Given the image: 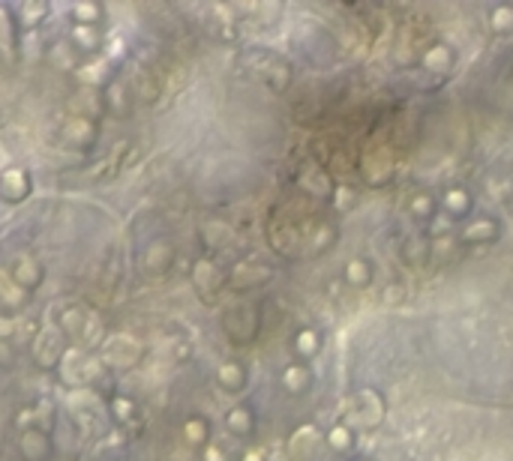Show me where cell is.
Here are the masks:
<instances>
[{
	"label": "cell",
	"mask_w": 513,
	"mask_h": 461,
	"mask_svg": "<svg viewBox=\"0 0 513 461\" xmlns=\"http://www.w3.org/2000/svg\"><path fill=\"white\" fill-rule=\"evenodd\" d=\"M57 330H60L66 339L78 341V348H81V345H93V341L102 339V323H99L90 312L81 309V305H72V309H66V312L60 314Z\"/></svg>",
	"instance_id": "cell-1"
},
{
	"label": "cell",
	"mask_w": 513,
	"mask_h": 461,
	"mask_svg": "<svg viewBox=\"0 0 513 461\" xmlns=\"http://www.w3.org/2000/svg\"><path fill=\"white\" fill-rule=\"evenodd\" d=\"M66 336L60 330H39L33 339V357L39 366H48V368H57L63 354H66Z\"/></svg>",
	"instance_id": "cell-2"
},
{
	"label": "cell",
	"mask_w": 513,
	"mask_h": 461,
	"mask_svg": "<svg viewBox=\"0 0 513 461\" xmlns=\"http://www.w3.org/2000/svg\"><path fill=\"white\" fill-rule=\"evenodd\" d=\"M102 357H105V366H111V368H132L135 363H138V357H141V348H138V341L129 339V336H111L105 341V350H102Z\"/></svg>",
	"instance_id": "cell-3"
},
{
	"label": "cell",
	"mask_w": 513,
	"mask_h": 461,
	"mask_svg": "<svg viewBox=\"0 0 513 461\" xmlns=\"http://www.w3.org/2000/svg\"><path fill=\"white\" fill-rule=\"evenodd\" d=\"M18 449H21L24 461H48V458H51L48 431H42V429H36V426L21 429V438H18Z\"/></svg>",
	"instance_id": "cell-4"
},
{
	"label": "cell",
	"mask_w": 513,
	"mask_h": 461,
	"mask_svg": "<svg viewBox=\"0 0 513 461\" xmlns=\"http://www.w3.org/2000/svg\"><path fill=\"white\" fill-rule=\"evenodd\" d=\"M27 192H30V177L21 168L3 171V177H0V195L6 201H21V198H27Z\"/></svg>",
	"instance_id": "cell-5"
},
{
	"label": "cell",
	"mask_w": 513,
	"mask_h": 461,
	"mask_svg": "<svg viewBox=\"0 0 513 461\" xmlns=\"http://www.w3.org/2000/svg\"><path fill=\"white\" fill-rule=\"evenodd\" d=\"M18 282V288H24V291H33L36 285H39V279H42V267L36 264V261L30 255H21L15 261V270L9 273Z\"/></svg>",
	"instance_id": "cell-6"
},
{
	"label": "cell",
	"mask_w": 513,
	"mask_h": 461,
	"mask_svg": "<svg viewBox=\"0 0 513 461\" xmlns=\"http://www.w3.org/2000/svg\"><path fill=\"white\" fill-rule=\"evenodd\" d=\"M24 300H27V291H24V288H18V282L9 273L0 270V305H3L6 312H18Z\"/></svg>",
	"instance_id": "cell-7"
},
{
	"label": "cell",
	"mask_w": 513,
	"mask_h": 461,
	"mask_svg": "<svg viewBox=\"0 0 513 461\" xmlns=\"http://www.w3.org/2000/svg\"><path fill=\"white\" fill-rule=\"evenodd\" d=\"M63 138H66L69 144H75V147H84V144L93 141V123H90L87 117H75V120L66 123Z\"/></svg>",
	"instance_id": "cell-8"
},
{
	"label": "cell",
	"mask_w": 513,
	"mask_h": 461,
	"mask_svg": "<svg viewBox=\"0 0 513 461\" xmlns=\"http://www.w3.org/2000/svg\"><path fill=\"white\" fill-rule=\"evenodd\" d=\"M69 39L75 42L81 51H93L99 45V33H96V27H90V24H75L69 30Z\"/></svg>",
	"instance_id": "cell-9"
},
{
	"label": "cell",
	"mask_w": 513,
	"mask_h": 461,
	"mask_svg": "<svg viewBox=\"0 0 513 461\" xmlns=\"http://www.w3.org/2000/svg\"><path fill=\"white\" fill-rule=\"evenodd\" d=\"M219 381H222V386H228V390H237V386H243V372H240V366L225 363V366L219 368Z\"/></svg>",
	"instance_id": "cell-10"
},
{
	"label": "cell",
	"mask_w": 513,
	"mask_h": 461,
	"mask_svg": "<svg viewBox=\"0 0 513 461\" xmlns=\"http://www.w3.org/2000/svg\"><path fill=\"white\" fill-rule=\"evenodd\" d=\"M72 15H75V24H90V27H93V21L99 18V6L78 3V6H72Z\"/></svg>",
	"instance_id": "cell-11"
},
{
	"label": "cell",
	"mask_w": 513,
	"mask_h": 461,
	"mask_svg": "<svg viewBox=\"0 0 513 461\" xmlns=\"http://www.w3.org/2000/svg\"><path fill=\"white\" fill-rule=\"evenodd\" d=\"M207 438V422L204 420H189L186 422V440L189 444H201Z\"/></svg>",
	"instance_id": "cell-12"
},
{
	"label": "cell",
	"mask_w": 513,
	"mask_h": 461,
	"mask_svg": "<svg viewBox=\"0 0 513 461\" xmlns=\"http://www.w3.org/2000/svg\"><path fill=\"white\" fill-rule=\"evenodd\" d=\"M249 413L246 411H231L228 413V426L234 429V431H237V435H246V431H249Z\"/></svg>",
	"instance_id": "cell-13"
},
{
	"label": "cell",
	"mask_w": 513,
	"mask_h": 461,
	"mask_svg": "<svg viewBox=\"0 0 513 461\" xmlns=\"http://www.w3.org/2000/svg\"><path fill=\"white\" fill-rule=\"evenodd\" d=\"M285 381H288V390H300L303 381H306V375L300 372V368H291V372L285 375Z\"/></svg>",
	"instance_id": "cell-14"
},
{
	"label": "cell",
	"mask_w": 513,
	"mask_h": 461,
	"mask_svg": "<svg viewBox=\"0 0 513 461\" xmlns=\"http://www.w3.org/2000/svg\"><path fill=\"white\" fill-rule=\"evenodd\" d=\"M111 408H114V417L120 413V420H129V417H132V404L126 402V399H114Z\"/></svg>",
	"instance_id": "cell-15"
},
{
	"label": "cell",
	"mask_w": 513,
	"mask_h": 461,
	"mask_svg": "<svg viewBox=\"0 0 513 461\" xmlns=\"http://www.w3.org/2000/svg\"><path fill=\"white\" fill-rule=\"evenodd\" d=\"M330 440H333V446H348V431L345 429H333V435H330Z\"/></svg>",
	"instance_id": "cell-16"
},
{
	"label": "cell",
	"mask_w": 513,
	"mask_h": 461,
	"mask_svg": "<svg viewBox=\"0 0 513 461\" xmlns=\"http://www.w3.org/2000/svg\"><path fill=\"white\" fill-rule=\"evenodd\" d=\"M447 201H450V207H456V210H462V207L468 204V198H465V195H459V192H453V195L447 198Z\"/></svg>",
	"instance_id": "cell-17"
},
{
	"label": "cell",
	"mask_w": 513,
	"mask_h": 461,
	"mask_svg": "<svg viewBox=\"0 0 513 461\" xmlns=\"http://www.w3.org/2000/svg\"><path fill=\"white\" fill-rule=\"evenodd\" d=\"M204 461H222V453L216 446H210V449H207V455H204Z\"/></svg>",
	"instance_id": "cell-18"
},
{
	"label": "cell",
	"mask_w": 513,
	"mask_h": 461,
	"mask_svg": "<svg viewBox=\"0 0 513 461\" xmlns=\"http://www.w3.org/2000/svg\"><path fill=\"white\" fill-rule=\"evenodd\" d=\"M246 461H261V458H258V453H249V455H246Z\"/></svg>",
	"instance_id": "cell-19"
}]
</instances>
